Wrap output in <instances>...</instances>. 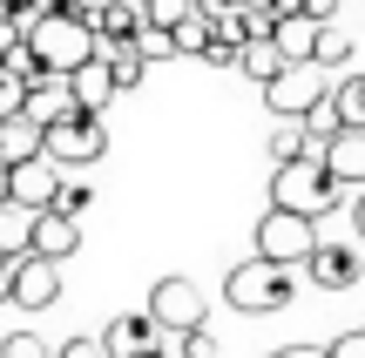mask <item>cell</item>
Wrapping results in <instances>:
<instances>
[{"mask_svg":"<svg viewBox=\"0 0 365 358\" xmlns=\"http://www.w3.org/2000/svg\"><path fill=\"white\" fill-rule=\"evenodd\" d=\"M27 48H34L54 75H75L88 54H102V41H95V21H88V14L48 7V14H34V21H27Z\"/></svg>","mask_w":365,"mask_h":358,"instance_id":"cell-1","label":"cell"},{"mask_svg":"<svg viewBox=\"0 0 365 358\" xmlns=\"http://www.w3.org/2000/svg\"><path fill=\"white\" fill-rule=\"evenodd\" d=\"M298 264H271V257H244V264L223 278V298H230V311H244V318H264V311H284L291 298H298Z\"/></svg>","mask_w":365,"mask_h":358,"instance_id":"cell-2","label":"cell"},{"mask_svg":"<svg viewBox=\"0 0 365 358\" xmlns=\"http://www.w3.org/2000/svg\"><path fill=\"white\" fill-rule=\"evenodd\" d=\"M345 183L325 169V156H291V162H271V203L284 210H304V216H325L339 210Z\"/></svg>","mask_w":365,"mask_h":358,"instance_id":"cell-3","label":"cell"},{"mask_svg":"<svg viewBox=\"0 0 365 358\" xmlns=\"http://www.w3.org/2000/svg\"><path fill=\"white\" fill-rule=\"evenodd\" d=\"M108 156V122L95 108H68L61 122H48V162L61 169H88V162Z\"/></svg>","mask_w":365,"mask_h":358,"instance_id":"cell-4","label":"cell"},{"mask_svg":"<svg viewBox=\"0 0 365 358\" xmlns=\"http://www.w3.org/2000/svg\"><path fill=\"white\" fill-rule=\"evenodd\" d=\"M318 251V216L304 210H284V203H271V210L257 216V257H271V264H298Z\"/></svg>","mask_w":365,"mask_h":358,"instance_id":"cell-5","label":"cell"},{"mask_svg":"<svg viewBox=\"0 0 365 358\" xmlns=\"http://www.w3.org/2000/svg\"><path fill=\"white\" fill-rule=\"evenodd\" d=\"M325 95H331V81H325L318 61H291L284 75L264 81V108H271V115H312Z\"/></svg>","mask_w":365,"mask_h":358,"instance_id":"cell-6","label":"cell"},{"mask_svg":"<svg viewBox=\"0 0 365 358\" xmlns=\"http://www.w3.org/2000/svg\"><path fill=\"white\" fill-rule=\"evenodd\" d=\"M149 318L163 325V338H176V332H190V325L210 318V298L196 291L190 278H156V291H149Z\"/></svg>","mask_w":365,"mask_h":358,"instance_id":"cell-7","label":"cell"},{"mask_svg":"<svg viewBox=\"0 0 365 358\" xmlns=\"http://www.w3.org/2000/svg\"><path fill=\"white\" fill-rule=\"evenodd\" d=\"M54 298H61V264L41 257V251L14 257V305H21V311H48Z\"/></svg>","mask_w":365,"mask_h":358,"instance_id":"cell-8","label":"cell"},{"mask_svg":"<svg viewBox=\"0 0 365 358\" xmlns=\"http://www.w3.org/2000/svg\"><path fill=\"white\" fill-rule=\"evenodd\" d=\"M359 278H365V264H359L352 243H325L318 237V251L304 257V284H318V291H352Z\"/></svg>","mask_w":365,"mask_h":358,"instance_id":"cell-9","label":"cell"},{"mask_svg":"<svg viewBox=\"0 0 365 358\" xmlns=\"http://www.w3.org/2000/svg\"><path fill=\"white\" fill-rule=\"evenodd\" d=\"M61 162H48V156H27V162H14L7 169V196L14 203H27V210H48L54 203V189H61Z\"/></svg>","mask_w":365,"mask_h":358,"instance_id":"cell-10","label":"cell"},{"mask_svg":"<svg viewBox=\"0 0 365 358\" xmlns=\"http://www.w3.org/2000/svg\"><path fill=\"white\" fill-rule=\"evenodd\" d=\"M102 345L115 352V358H143L149 345H163V325L149 318V305H143V311H122V318H108Z\"/></svg>","mask_w":365,"mask_h":358,"instance_id":"cell-11","label":"cell"},{"mask_svg":"<svg viewBox=\"0 0 365 358\" xmlns=\"http://www.w3.org/2000/svg\"><path fill=\"white\" fill-rule=\"evenodd\" d=\"M68 88H75V108H95V115H108V102H115V68H108V54H88V61L68 75Z\"/></svg>","mask_w":365,"mask_h":358,"instance_id":"cell-12","label":"cell"},{"mask_svg":"<svg viewBox=\"0 0 365 358\" xmlns=\"http://www.w3.org/2000/svg\"><path fill=\"white\" fill-rule=\"evenodd\" d=\"M88 21H95V41H102V48H122V41H135V34H143L149 7H143V0H102Z\"/></svg>","mask_w":365,"mask_h":358,"instance_id":"cell-13","label":"cell"},{"mask_svg":"<svg viewBox=\"0 0 365 358\" xmlns=\"http://www.w3.org/2000/svg\"><path fill=\"white\" fill-rule=\"evenodd\" d=\"M27 251L68 264V257L81 251V223H75V216H61V210H34V243H27Z\"/></svg>","mask_w":365,"mask_h":358,"instance_id":"cell-14","label":"cell"},{"mask_svg":"<svg viewBox=\"0 0 365 358\" xmlns=\"http://www.w3.org/2000/svg\"><path fill=\"white\" fill-rule=\"evenodd\" d=\"M325 169L339 176L345 189L365 183V129H339V135H331V142H325Z\"/></svg>","mask_w":365,"mask_h":358,"instance_id":"cell-15","label":"cell"},{"mask_svg":"<svg viewBox=\"0 0 365 358\" xmlns=\"http://www.w3.org/2000/svg\"><path fill=\"white\" fill-rule=\"evenodd\" d=\"M0 156H7V162L48 156V129H41V122L27 115V108H21V115H7V122H0Z\"/></svg>","mask_w":365,"mask_h":358,"instance_id":"cell-16","label":"cell"},{"mask_svg":"<svg viewBox=\"0 0 365 358\" xmlns=\"http://www.w3.org/2000/svg\"><path fill=\"white\" fill-rule=\"evenodd\" d=\"M68 108H75V88H68V75H41L34 88H27V115L48 129V122H61Z\"/></svg>","mask_w":365,"mask_h":358,"instance_id":"cell-17","label":"cell"},{"mask_svg":"<svg viewBox=\"0 0 365 358\" xmlns=\"http://www.w3.org/2000/svg\"><path fill=\"white\" fill-rule=\"evenodd\" d=\"M318 27H325V21H312V14H284V21H277L271 27V41H277V48H284V61H312V54H318Z\"/></svg>","mask_w":365,"mask_h":358,"instance_id":"cell-18","label":"cell"},{"mask_svg":"<svg viewBox=\"0 0 365 358\" xmlns=\"http://www.w3.org/2000/svg\"><path fill=\"white\" fill-rule=\"evenodd\" d=\"M27 243H34V210L0 196V257H27Z\"/></svg>","mask_w":365,"mask_h":358,"instance_id":"cell-19","label":"cell"},{"mask_svg":"<svg viewBox=\"0 0 365 358\" xmlns=\"http://www.w3.org/2000/svg\"><path fill=\"white\" fill-rule=\"evenodd\" d=\"M237 68H244L250 81H271V75H284L291 61H284V48H277L271 34H250V41H244V54H237Z\"/></svg>","mask_w":365,"mask_h":358,"instance_id":"cell-20","label":"cell"},{"mask_svg":"<svg viewBox=\"0 0 365 358\" xmlns=\"http://www.w3.org/2000/svg\"><path fill=\"white\" fill-rule=\"evenodd\" d=\"M170 34H176V54L203 61V48H210V34H217V21H210V14H182V21L170 27Z\"/></svg>","mask_w":365,"mask_h":358,"instance_id":"cell-21","label":"cell"},{"mask_svg":"<svg viewBox=\"0 0 365 358\" xmlns=\"http://www.w3.org/2000/svg\"><path fill=\"white\" fill-rule=\"evenodd\" d=\"M102 54H108V68H115V88H122V95H129L135 81L149 75V61H143V48H135V41H122V48H102Z\"/></svg>","mask_w":365,"mask_h":358,"instance_id":"cell-22","label":"cell"},{"mask_svg":"<svg viewBox=\"0 0 365 358\" xmlns=\"http://www.w3.org/2000/svg\"><path fill=\"white\" fill-rule=\"evenodd\" d=\"M331 102L345 108V129H365V75H345V81H331Z\"/></svg>","mask_w":365,"mask_h":358,"instance_id":"cell-23","label":"cell"},{"mask_svg":"<svg viewBox=\"0 0 365 358\" xmlns=\"http://www.w3.org/2000/svg\"><path fill=\"white\" fill-rule=\"evenodd\" d=\"M312 61L318 68H345V61H352V34H345V27H318V54H312Z\"/></svg>","mask_w":365,"mask_h":358,"instance_id":"cell-24","label":"cell"},{"mask_svg":"<svg viewBox=\"0 0 365 358\" xmlns=\"http://www.w3.org/2000/svg\"><path fill=\"white\" fill-rule=\"evenodd\" d=\"M0 358H54V345L41 332H7L0 338Z\"/></svg>","mask_w":365,"mask_h":358,"instance_id":"cell-25","label":"cell"},{"mask_svg":"<svg viewBox=\"0 0 365 358\" xmlns=\"http://www.w3.org/2000/svg\"><path fill=\"white\" fill-rule=\"evenodd\" d=\"M135 48H143V61H170V54H176V34H170V27H156V21H143Z\"/></svg>","mask_w":365,"mask_h":358,"instance_id":"cell-26","label":"cell"},{"mask_svg":"<svg viewBox=\"0 0 365 358\" xmlns=\"http://www.w3.org/2000/svg\"><path fill=\"white\" fill-rule=\"evenodd\" d=\"M176 358H223V352L210 338V325H190V332H176Z\"/></svg>","mask_w":365,"mask_h":358,"instance_id":"cell-27","label":"cell"},{"mask_svg":"<svg viewBox=\"0 0 365 358\" xmlns=\"http://www.w3.org/2000/svg\"><path fill=\"white\" fill-rule=\"evenodd\" d=\"M21 108H27V81L14 75L7 61H0V122H7V115H21Z\"/></svg>","mask_w":365,"mask_h":358,"instance_id":"cell-28","label":"cell"},{"mask_svg":"<svg viewBox=\"0 0 365 358\" xmlns=\"http://www.w3.org/2000/svg\"><path fill=\"white\" fill-rule=\"evenodd\" d=\"M88 196H95V189H81V183H68V176H61V189H54V203H48V210L81 216V210H88Z\"/></svg>","mask_w":365,"mask_h":358,"instance_id":"cell-29","label":"cell"},{"mask_svg":"<svg viewBox=\"0 0 365 358\" xmlns=\"http://www.w3.org/2000/svg\"><path fill=\"white\" fill-rule=\"evenodd\" d=\"M143 7H149V21H156V27H176L182 14H196V0H143Z\"/></svg>","mask_w":365,"mask_h":358,"instance_id":"cell-30","label":"cell"},{"mask_svg":"<svg viewBox=\"0 0 365 358\" xmlns=\"http://www.w3.org/2000/svg\"><path fill=\"white\" fill-rule=\"evenodd\" d=\"M21 41H27V21H21V14H7V7H0V61H7V54L21 48Z\"/></svg>","mask_w":365,"mask_h":358,"instance_id":"cell-31","label":"cell"},{"mask_svg":"<svg viewBox=\"0 0 365 358\" xmlns=\"http://www.w3.org/2000/svg\"><path fill=\"white\" fill-rule=\"evenodd\" d=\"M54 358H115V352H108L102 338H68V345L54 352Z\"/></svg>","mask_w":365,"mask_h":358,"instance_id":"cell-32","label":"cell"},{"mask_svg":"<svg viewBox=\"0 0 365 358\" xmlns=\"http://www.w3.org/2000/svg\"><path fill=\"white\" fill-rule=\"evenodd\" d=\"M325 352H331V358H365V332H339Z\"/></svg>","mask_w":365,"mask_h":358,"instance_id":"cell-33","label":"cell"},{"mask_svg":"<svg viewBox=\"0 0 365 358\" xmlns=\"http://www.w3.org/2000/svg\"><path fill=\"white\" fill-rule=\"evenodd\" d=\"M304 14L312 21H339V0H304Z\"/></svg>","mask_w":365,"mask_h":358,"instance_id":"cell-34","label":"cell"},{"mask_svg":"<svg viewBox=\"0 0 365 358\" xmlns=\"http://www.w3.org/2000/svg\"><path fill=\"white\" fill-rule=\"evenodd\" d=\"M0 305H14V257H0Z\"/></svg>","mask_w":365,"mask_h":358,"instance_id":"cell-35","label":"cell"},{"mask_svg":"<svg viewBox=\"0 0 365 358\" xmlns=\"http://www.w3.org/2000/svg\"><path fill=\"white\" fill-rule=\"evenodd\" d=\"M352 230H359V243H365V183H359V196H352Z\"/></svg>","mask_w":365,"mask_h":358,"instance_id":"cell-36","label":"cell"},{"mask_svg":"<svg viewBox=\"0 0 365 358\" xmlns=\"http://www.w3.org/2000/svg\"><path fill=\"white\" fill-rule=\"evenodd\" d=\"M271 358H331V352H318V345H284V352H271Z\"/></svg>","mask_w":365,"mask_h":358,"instance_id":"cell-37","label":"cell"},{"mask_svg":"<svg viewBox=\"0 0 365 358\" xmlns=\"http://www.w3.org/2000/svg\"><path fill=\"white\" fill-rule=\"evenodd\" d=\"M143 358H176V352H170V345H149V352H143Z\"/></svg>","mask_w":365,"mask_h":358,"instance_id":"cell-38","label":"cell"}]
</instances>
